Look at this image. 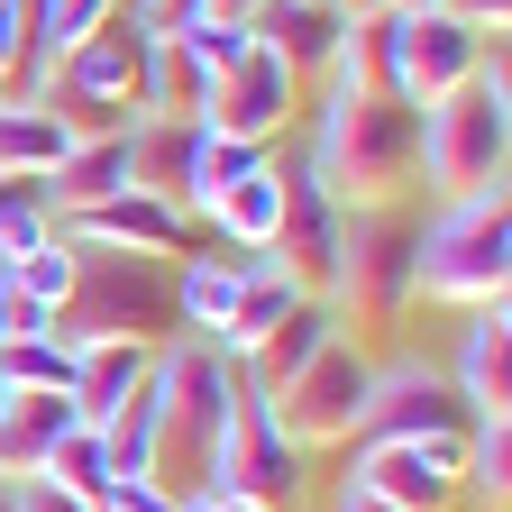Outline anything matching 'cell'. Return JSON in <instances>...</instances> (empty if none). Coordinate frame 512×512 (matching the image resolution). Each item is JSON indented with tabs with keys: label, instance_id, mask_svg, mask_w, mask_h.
Segmentation results:
<instances>
[{
	"label": "cell",
	"instance_id": "1",
	"mask_svg": "<svg viewBox=\"0 0 512 512\" xmlns=\"http://www.w3.org/2000/svg\"><path fill=\"white\" fill-rule=\"evenodd\" d=\"M302 174L339 211H403L421 192V110H403L394 92H339L330 83L320 119H311Z\"/></svg>",
	"mask_w": 512,
	"mask_h": 512
},
{
	"label": "cell",
	"instance_id": "2",
	"mask_svg": "<svg viewBox=\"0 0 512 512\" xmlns=\"http://www.w3.org/2000/svg\"><path fill=\"white\" fill-rule=\"evenodd\" d=\"M147 403H156V485L183 503L211 485V448H220V421L238 403V366L211 348V339H165L156 348V375H147Z\"/></svg>",
	"mask_w": 512,
	"mask_h": 512
},
{
	"label": "cell",
	"instance_id": "3",
	"mask_svg": "<svg viewBox=\"0 0 512 512\" xmlns=\"http://www.w3.org/2000/svg\"><path fill=\"white\" fill-rule=\"evenodd\" d=\"M412 302H448V311H485L512 302V202L503 192H467L439 202L412 256Z\"/></svg>",
	"mask_w": 512,
	"mask_h": 512
},
{
	"label": "cell",
	"instance_id": "4",
	"mask_svg": "<svg viewBox=\"0 0 512 512\" xmlns=\"http://www.w3.org/2000/svg\"><path fill=\"white\" fill-rule=\"evenodd\" d=\"M83 256V247H74ZM55 339H183L174 330V266L165 256H83L74 266V293L55 302Z\"/></svg>",
	"mask_w": 512,
	"mask_h": 512
},
{
	"label": "cell",
	"instance_id": "5",
	"mask_svg": "<svg viewBox=\"0 0 512 512\" xmlns=\"http://www.w3.org/2000/svg\"><path fill=\"white\" fill-rule=\"evenodd\" d=\"M503 165H512V92L503 83H467L439 110H421V183L439 202L503 192Z\"/></svg>",
	"mask_w": 512,
	"mask_h": 512
},
{
	"label": "cell",
	"instance_id": "6",
	"mask_svg": "<svg viewBox=\"0 0 512 512\" xmlns=\"http://www.w3.org/2000/svg\"><path fill=\"white\" fill-rule=\"evenodd\" d=\"M412 256H421V220L412 211H348L339 220V266H330V302L339 320L394 330L412 311Z\"/></svg>",
	"mask_w": 512,
	"mask_h": 512
},
{
	"label": "cell",
	"instance_id": "7",
	"mask_svg": "<svg viewBox=\"0 0 512 512\" xmlns=\"http://www.w3.org/2000/svg\"><path fill=\"white\" fill-rule=\"evenodd\" d=\"M366 384H375L366 348L357 339H330L284 394H266V412H275V430L302 448V458H311V448H348L357 439V412H366Z\"/></svg>",
	"mask_w": 512,
	"mask_h": 512
},
{
	"label": "cell",
	"instance_id": "8",
	"mask_svg": "<svg viewBox=\"0 0 512 512\" xmlns=\"http://www.w3.org/2000/svg\"><path fill=\"white\" fill-rule=\"evenodd\" d=\"M211 485H229V494H256V503H275V512H293V503H302V485H311L302 448L275 430L266 394H247V384H238V403H229V421H220Z\"/></svg>",
	"mask_w": 512,
	"mask_h": 512
},
{
	"label": "cell",
	"instance_id": "9",
	"mask_svg": "<svg viewBox=\"0 0 512 512\" xmlns=\"http://www.w3.org/2000/svg\"><path fill=\"white\" fill-rule=\"evenodd\" d=\"M348 485L384 494L394 512H458V439H357L348 448Z\"/></svg>",
	"mask_w": 512,
	"mask_h": 512
},
{
	"label": "cell",
	"instance_id": "10",
	"mask_svg": "<svg viewBox=\"0 0 512 512\" xmlns=\"http://www.w3.org/2000/svg\"><path fill=\"white\" fill-rule=\"evenodd\" d=\"M485 64V37L448 10H403V37H394V101L403 110H439L448 92H467Z\"/></svg>",
	"mask_w": 512,
	"mask_h": 512
},
{
	"label": "cell",
	"instance_id": "11",
	"mask_svg": "<svg viewBox=\"0 0 512 512\" xmlns=\"http://www.w3.org/2000/svg\"><path fill=\"white\" fill-rule=\"evenodd\" d=\"M467 403H458V384H448L439 366H375L366 384V412H357V439H467ZM348 439V448H357Z\"/></svg>",
	"mask_w": 512,
	"mask_h": 512
},
{
	"label": "cell",
	"instance_id": "12",
	"mask_svg": "<svg viewBox=\"0 0 512 512\" xmlns=\"http://www.w3.org/2000/svg\"><path fill=\"white\" fill-rule=\"evenodd\" d=\"M55 238L83 247V256H165L174 266V256L192 247V211L156 202V192H110V202H92V211H64Z\"/></svg>",
	"mask_w": 512,
	"mask_h": 512
},
{
	"label": "cell",
	"instance_id": "13",
	"mask_svg": "<svg viewBox=\"0 0 512 512\" xmlns=\"http://www.w3.org/2000/svg\"><path fill=\"white\" fill-rule=\"evenodd\" d=\"M293 110H302V83L284 74L266 46H247L229 74H211V92H202V128H220V138H256V147H275L284 128H293Z\"/></svg>",
	"mask_w": 512,
	"mask_h": 512
},
{
	"label": "cell",
	"instance_id": "14",
	"mask_svg": "<svg viewBox=\"0 0 512 512\" xmlns=\"http://www.w3.org/2000/svg\"><path fill=\"white\" fill-rule=\"evenodd\" d=\"M339 202L320 192L302 165L284 174V220H275V238H266V266H284L302 293H330V266H339Z\"/></svg>",
	"mask_w": 512,
	"mask_h": 512
},
{
	"label": "cell",
	"instance_id": "15",
	"mask_svg": "<svg viewBox=\"0 0 512 512\" xmlns=\"http://www.w3.org/2000/svg\"><path fill=\"white\" fill-rule=\"evenodd\" d=\"M119 156H128V192H156V202L192 211V156H202V119L138 110V119L119 128Z\"/></svg>",
	"mask_w": 512,
	"mask_h": 512
},
{
	"label": "cell",
	"instance_id": "16",
	"mask_svg": "<svg viewBox=\"0 0 512 512\" xmlns=\"http://www.w3.org/2000/svg\"><path fill=\"white\" fill-rule=\"evenodd\" d=\"M256 46H266L293 83H320L330 74V55H339V28H348V10L339 0H256Z\"/></svg>",
	"mask_w": 512,
	"mask_h": 512
},
{
	"label": "cell",
	"instance_id": "17",
	"mask_svg": "<svg viewBox=\"0 0 512 512\" xmlns=\"http://www.w3.org/2000/svg\"><path fill=\"white\" fill-rule=\"evenodd\" d=\"M458 403L485 421V412H512V302H485L467 311V330H458Z\"/></svg>",
	"mask_w": 512,
	"mask_h": 512
},
{
	"label": "cell",
	"instance_id": "18",
	"mask_svg": "<svg viewBox=\"0 0 512 512\" xmlns=\"http://www.w3.org/2000/svg\"><path fill=\"white\" fill-rule=\"evenodd\" d=\"M147 366H156L147 339H83V348H74V384H64V394H74V412L101 430V421L147 384Z\"/></svg>",
	"mask_w": 512,
	"mask_h": 512
},
{
	"label": "cell",
	"instance_id": "19",
	"mask_svg": "<svg viewBox=\"0 0 512 512\" xmlns=\"http://www.w3.org/2000/svg\"><path fill=\"white\" fill-rule=\"evenodd\" d=\"M330 339H339V311L311 293V302L284 320V330H266V348H247V357H238V384H247V394H284V384H293L320 348H330Z\"/></svg>",
	"mask_w": 512,
	"mask_h": 512
},
{
	"label": "cell",
	"instance_id": "20",
	"mask_svg": "<svg viewBox=\"0 0 512 512\" xmlns=\"http://www.w3.org/2000/svg\"><path fill=\"white\" fill-rule=\"evenodd\" d=\"M74 421H83V412H74V394H10V412H0V485L46 476L55 439L74 430Z\"/></svg>",
	"mask_w": 512,
	"mask_h": 512
},
{
	"label": "cell",
	"instance_id": "21",
	"mask_svg": "<svg viewBox=\"0 0 512 512\" xmlns=\"http://www.w3.org/2000/svg\"><path fill=\"white\" fill-rule=\"evenodd\" d=\"M302 302H311V293H302L284 266H266V256H256V266H238V302H229V330H220L211 348L238 366L247 348H266V330H284V320H293Z\"/></svg>",
	"mask_w": 512,
	"mask_h": 512
},
{
	"label": "cell",
	"instance_id": "22",
	"mask_svg": "<svg viewBox=\"0 0 512 512\" xmlns=\"http://www.w3.org/2000/svg\"><path fill=\"white\" fill-rule=\"evenodd\" d=\"M202 220H211V238L238 256V266H256V256H266V238H275V220H284V165H256L247 183H229Z\"/></svg>",
	"mask_w": 512,
	"mask_h": 512
},
{
	"label": "cell",
	"instance_id": "23",
	"mask_svg": "<svg viewBox=\"0 0 512 512\" xmlns=\"http://www.w3.org/2000/svg\"><path fill=\"white\" fill-rule=\"evenodd\" d=\"M229 302H238V256H174V330L183 339H220L229 330Z\"/></svg>",
	"mask_w": 512,
	"mask_h": 512
},
{
	"label": "cell",
	"instance_id": "24",
	"mask_svg": "<svg viewBox=\"0 0 512 512\" xmlns=\"http://www.w3.org/2000/svg\"><path fill=\"white\" fill-rule=\"evenodd\" d=\"M64 147H74V138L55 128V110H46V101L0 92V183H46Z\"/></svg>",
	"mask_w": 512,
	"mask_h": 512
},
{
	"label": "cell",
	"instance_id": "25",
	"mask_svg": "<svg viewBox=\"0 0 512 512\" xmlns=\"http://www.w3.org/2000/svg\"><path fill=\"white\" fill-rule=\"evenodd\" d=\"M110 192H128V156H119V138H74V147L55 156V174H46V211L64 220V211L110 202Z\"/></svg>",
	"mask_w": 512,
	"mask_h": 512
},
{
	"label": "cell",
	"instance_id": "26",
	"mask_svg": "<svg viewBox=\"0 0 512 512\" xmlns=\"http://www.w3.org/2000/svg\"><path fill=\"white\" fill-rule=\"evenodd\" d=\"M458 485H467V503H485V512L512 503V412L467 421V439H458Z\"/></svg>",
	"mask_w": 512,
	"mask_h": 512
},
{
	"label": "cell",
	"instance_id": "27",
	"mask_svg": "<svg viewBox=\"0 0 512 512\" xmlns=\"http://www.w3.org/2000/svg\"><path fill=\"white\" fill-rule=\"evenodd\" d=\"M0 375H10V394H64L74 384V339H55V330L0 339Z\"/></svg>",
	"mask_w": 512,
	"mask_h": 512
},
{
	"label": "cell",
	"instance_id": "28",
	"mask_svg": "<svg viewBox=\"0 0 512 512\" xmlns=\"http://www.w3.org/2000/svg\"><path fill=\"white\" fill-rule=\"evenodd\" d=\"M256 165H275V147H256V138H220V128H202V156H192V220H202L229 183H247Z\"/></svg>",
	"mask_w": 512,
	"mask_h": 512
},
{
	"label": "cell",
	"instance_id": "29",
	"mask_svg": "<svg viewBox=\"0 0 512 512\" xmlns=\"http://www.w3.org/2000/svg\"><path fill=\"white\" fill-rule=\"evenodd\" d=\"M202 92H211V74L183 55V37H156V55H147V110H165V119H202Z\"/></svg>",
	"mask_w": 512,
	"mask_h": 512
},
{
	"label": "cell",
	"instance_id": "30",
	"mask_svg": "<svg viewBox=\"0 0 512 512\" xmlns=\"http://www.w3.org/2000/svg\"><path fill=\"white\" fill-rule=\"evenodd\" d=\"M37 19H46V0H0V92H37L46 83V55H37Z\"/></svg>",
	"mask_w": 512,
	"mask_h": 512
},
{
	"label": "cell",
	"instance_id": "31",
	"mask_svg": "<svg viewBox=\"0 0 512 512\" xmlns=\"http://www.w3.org/2000/svg\"><path fill=\"white\" fill-rule=\"evenodd\" d=\"M74 266H83V256L64 247V238H46V247H28V256H0V284H10V293H28V302L55 320V302L74 293Z\"/></svg>",
	"mask_w": 512,
	"mask_h": 512
},
{
	"label": "cell",
	"instance_id": "32",
	"mask_svg": "<svg viewBox=\"0 0 512 512\" xmlns=\"http://www.w3.org/2000/svg\"><path fill=\"white\" fill-rule=\"evenodd\" d=\"M46 485H64V494L101 503V485H110V448H101V430H92V421H74V430L55 439V458H46Z\"/></svg>",
	"mask_w": 512,
	"mask_h": 512
},
{
	"label": "cell",
	"instance_id": "33",
	"mask_svg": "<svg viewBox=\"0 0 512 512\" xmlns=\"http://www.w3.org/2000/svg\"><path fill=\"white\" fill-rule=\"evenodd\" d=\"M119 10H128V0H46V19H37V55H46V74H55V55H74L83 37H101Z\"/></svg>",
	"mask_w": 512,
	"mask_h": 512
},
{
	"label": "cell",
	"instance_id": "34",
	"mask_svg": "<svg viewBox=\"0 0 512 512\" xmlns=\"http://www.w3.org/2000/svg\"><path fill=\"white\" fill-rule=\"evenodd\" d=\"M55 238V211H46V183H0V256H28Z\"/></svg>",
	"mask_w": 512,
	"mask_h": 512
},
{
	"label": "cell",
	"instance_id": "35",
	"mask_svg": "<svg viewBox=\"0 0 512 512\" xmlns=\"http://www.w3.org/2000/svg\"><path fill=\"white\" fill-rule=\"evenodd\" d=\"M247 46H256V28H247V19H192V28H183V55L202 64V74H229Z\"/></svg>",
	"mask_w": 512,
	"mask_h": 512
},
{
	"label": "cell",
	"instance_id": "36",
	"mask_svg": "<svg viewBox=\"0 0 512 512\" xmlns=\"http://www.w3.org/2000/svg\"><path fill=\"white\" fill-rule=\"evenodd\" d=\"M101 512H174V494L156 476H110L101 485Z\"/></svg>",
	"mask_w": 512,
	"mask_h": 512
},
{
	"label": "cell",
	"instance_id": "37",
	"mask_svg": "<svg viewBox=\"0 0 512 512\" xmlns=\"http://www.w3.org/2000/svg\"><path fill=\"white\" fill-rule=\"evenodd\" d=\"M128 19H138L147 37H183L192 19H202V0H128Z\"/></svg>",
	"mask_w": 512,
	"mask_h": 512
},
{
	"label": "cell",
	"instance_id": "38",
	"mask_svg": "<svg viewBox=\"0 0 512 512\" xmlns=\"http://www.w3.org/2000/svg\"><path fill=\"white\" fill-rule=\"evenodd\" d=\"M10 494H19V512H101V503H83V494L46 485V476H28V485H10Z\"/></svg>",
	"mask_w": 512,
	"mask_h": 512
},
{
	"label": "cell",
	"instance_id": "39",
	"mask_svg": "<svg viewBox=\"0 0 512 512\" xmlns=\"http://www.w3.org/2000/svg\"><path fill=\"white\" fill-rule=\"evenodd\" d=\"M448 19H467L476 37H503V19H512V0H439Z\"/></svg>",
	"mask_w": 512,
	"mask_h": 512
},
{
	"label": "cell",
	"instance_id": "40",
	"mask_svg": "<svg viewBox=\"0 0 512 512\" xmlns=\"http://www.w3.org/2000/svg\"><path fill=\"white\" fill-rule=\"evenodd\" d=\"M174 512H275V503H256V494H229V485H202V494H183Z\"/></svg>",
	"mask_w": 512,
	"mask_h": 512
},
{
	"label": "cell",
	"instance_id": "41",
	"mask_svg": "<svg viewBox=\"0 0 512 512\" xmlns=\"http://www.w3.org/2000/svg\"><path fill=\"white\" fill-rule=\"evenodd\" d=\"M330 512H394V503H384V494H366V485H339V503Z\"/></svg>",
	"mask_w": 512,
	"mask_h": 512
},
{
	"label": "cell",
	"instance_id": "42",
	"mask_svg": "<svg viewBox=\"0 0 512 512\" xmlns=\"http://www.w3.org/2000/svg\"><path fill=\"white\" fill-rule=\"evenodd\" d=\"M202 19H256V0H202Z\"/></svg>",
	"mask_w": 512,
	"mask_h": 512
},
{
	"label": "cell",
	"instance_id": "43",
	"mask_svg": "<svg viewBox=\"0 0 512 512\" xmlns=\"http://www.w3.org/2000/svg\"><path fill=\"white\" fill-rule=\"evenodd\" d=\"M375 10H439V0H375Z\"/></svg>",
	"mask_w": 512,
	"mask_h": 512
},
{
	"label": "cell",
	"instance_id": "44",
	"mask_svg": "<svg viewBox=\"0 0 512 512\" xmlns=\"http://www.w3.org/2000/svg\"><path fill=\"white\" fill-rule=\"evenodd\" d=\"M0 512H19V494H10V485H0Z\"/></svg>",
	"mask_w": 512,
	"mask_h": 512
},
{
	"label": "cell",
	"instance_id": "45",
	"mask_svg": "<svg viewBox=\"0 0 512 512\" xmlns=\"http://www.w3.org/2000/svg\"><path fill=\"white\" fill-rule=\"evenodd\" d=\"M0 412H10V375H0Z\"/></svg>",
	"mask_w": 512,
	"mask_h": 512
}]
</instances>
